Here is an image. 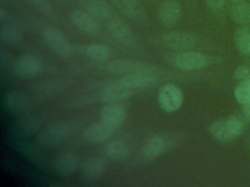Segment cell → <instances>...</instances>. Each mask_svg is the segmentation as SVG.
Masks as SVG:
<instances>
[{"label": "cell", "instance_id": "cell-29", "mask_svg": "<svg viewBox=\"0 0 250 187\" xmlns=\"http://www.w3.org/2000/svg\"><path fill=\"white\" fill-rule=\"evenodd\" d=\"M249 75H250V66H248V65L237 66L233 73L234 79L238 80V81H242V80L246 79Z\"/></svg>", "mask_w": 250, "mask_h": 187}, {"label": "cell", "instance_id": "cell-24", "mask_svg": "<svg viewBox=\"0 0 250 187\" xmlns=\"http://www.w3.org/2000/svg\"><path fill=\"white\" fill-rule=\"evenodd\" d=\"M234 44L237 50L247 56H250V28L240 27L233 34Z\"/></svg>", "mask_w": 250, "mask_h": 187}, {"label": "cell", "instance_id": "cell-14", "mask_svg": "<svg viewBox=\"0 0 250 187\" xmlns=\"http://www.w3.org/2000/svg\"><path fill=\"white\" fill-rule=\"evenodd\" d=\"M126 116V109L117 102L108 103L100 111L101 119L116 129L125 121Z\"/></svg>", "mask_w": 250, "mask_h": 187}, {"label": "cell", "instance_id": "cell-26", "mask_svg": "<svg viewBox=\"0 0 250 187\" xmlns=\"http://www.w3.org/2000/svg\"><path fill=\"white\" fill-rule=\"evenodd\" d=\"M0 38L7 45H18L21 40L20 30L14 25H4L0 29Z\"/></svg>", "mask_w": 250, "mask_h": 187}, {"label": "cell", "instance_id": "cell-19", "mask_svg": "<svg viewBox=\"0 0 250 187\" xmlns=\"http://www.w3.org/2000/svg\"><path fill=\"white\" fill-rule=\"evenodd\" d=\"M81 5L96 19H105L110 17V8L104 0H81Z\"/></svg>", "mask_w": 250, "mask_h": 187}, {"label": "cell", "instance_id": "cell-10", "mask_svg": "<svg viewBox=\"0 0 250 187\" xmlns=\"http://www.w3.org/2000/svg\"><path fill=\"white\" fill-rule=\"evenodd\" d=\"M107 29L112 37L121 44L128 47L135 46V37L131 28L120 19H109Z\"/></svg>", "mask_w": 250, "mask_h": 187}, {"label": "cell", "instance_id": "cell-28", "mask_svg": "<svg viewBox=\"0 0 250 187\" xmlns=\"http://www.w3.org/2000/svg\"><path fill=\"white\" fill-rule=\"evenodd\" d=\"M227 122H228L229 128L230 130V132L232 133L234 138L241 135V133L243 132V125L237 117L229 116V118H227Z\"/></svg>", "mask_w": 250, "mask_h": 187}, {"label": "cell", "instance_id": "cell-34", "mask_svg": "<svg viewBox=\"0 0 250 187\" xmlns=\"http://www.w3.org/2000/svg\"><path fill=\"white\" fill-rule=\"evenodd\" d=\"M30 1H34V2H38V1H41V0H30Z\"/></svg>", "mask_w": 250, "mask_h": 187}, {"label": "cell", "instance_id": "cell-21", "mask_svg": "<svg viewBox=\"0 0 250 187\" xmlns=\"http://www.w3.org/2000/svg\"><path fill=\"white\" fill-rule=\"evenodd\" d=\"M210 133L217 141L222 143H227L234 139L229 128L227 119H220L212 123L210 126Z\"/></svg>", "mask_w": 250, "mask_h": 187}, {"label": "cell", "instance_id": "cell-31", "mask_svg": "<svg viewBox=\"0 0 250 187\" xmlns=\"http://www.w3.org/2000/svg\"><path fill=\"white\" fill-rule=\"evenodd\" d=\"M243 115L245 119L250 123V102L243 105Z\"/></svg>", "mask_w": 250, "mask_h": 187}, {"label": "cell", "instance_id": "cell-20", "mask_svg": "<svg viewBox=\"0 0 250 187\" xmlns=\"http://www.w3.org/2000/svg\"><path fill=\"white\" fill-rule=\"evenodd\" d=\"M104 161L100 157H89L81 164V171L88 178H98L104 171Z\"/></svg>", "mask_w": 250, "mask_h": 187}, {"label": "cell", "instance_id": "cell-16", "mask_svg": "<svg viewBox=\"0 0 250 187\" xmlns=\"http://www.w3.org/2000/svg\"><path fill=\"white\" fill-rule=\"evenodd\" d=\"M169 143L165 137L154 135L148 138L143 146L142 154L146 160H153L159 157L168 147Z\"/></svg>", "mask_w": 250, "mask_h": 187}, {"label": "cell", "instance_id": "cell-25", "mask_svg": "<svg viewBox=\"0 0 250 187\" xmlns=\"http://www.w3.org/2000/svg\"><path fill=\"white\" fill-rule=\"evenodd\" d=\"M230 18L239 24L250 23V3L241 2L235 4L230 10Z\"/></svg>", "mask_w": 250, "mask_h": 187}, {"label": "cell", "instance_id": "cell-33", "mask_svg": "<svg viewBox=\"0 0 250 187\" xmlns=\"http://www.w3.org/2000/svg\"><path fill=\"white\" fill-rule=\"evenodd\" d=\"M232 3L234 4H237V3H241V2H244L245 0H230Z\"/></svg>", "mask_w": 250, "mask_h": 187}, {"label": "cell", "instance_id": "cell-17", "mask_svg": "<svg viewBox=\"0 0 250 187\" xmlns=\"http://www.w3.org/2000/svg\"><path fill=\"white\" fill-rule=\"evenodd\" d=\"M111 3L127 17L141 20L145 17V11L139 0H110Z\"/></svg>", "mask_w": 250, "mask_h": 187}, {"label": "cell", "instance_id": "cell-5", "mask_svg": "<svg viewBox=\"0 0 250 187\" xmlns=\"http://www.w3.org/2000/svg\"><path fill=\"white\" fill-rule=\"evenodd\" d=\"M174 64L181 70H196L209 64V57L199 52L186 51L174 57Z\"/></svg>", "mask_w": 250, "mask_h": 187}, {"label": "cell", "instance_id": "cell-27", "mask_svg": "<svg viewBox=\"0 0 250 187\" xmlns=\"http://www.w3.org/2000/svg\"><path fill=\"white\" fill-rule=\"evenodd\" d=\"M234 96L236 101L241 105L250 102V75L246 79L240 81L239 85L234 89Z\"/></svg>", "mask_w": 250, "mask_h": 187}, {"label": "cell", "instance_id": "cell-15", "mask_svg": "<svg viewBox=\"0 0 250 187\" xmlns=\"http://www.w3.org/2000/svg\"><path fill=\"white\" fill-rule=\"evenodd\" d=\"M54 170L61 175H71L76 172L79 167L78 158L71 153L60 154L53 163Z\"/></svg>", "mask_w": 250, "mask_h": 187}, {"label": "cell", "instance_id": "cell-30", "mask_svg": "<svg viewBox=\"0 0 250 187\" xmlns=\"http://www.w3.org/2000/svg\"><path fill=\"white\" fill-rule=\"evenodd\" d=\"M205 2L213 10H220L225 4V0H205Z\"/></svg>", "mask_w": 250, "mask_h": 187}, {"label": "cell", "instance_id": "cell-23", "mask_svg": "<svg viewBox=\"0 0 250 187\" xmlns=\"http://www.w3.org/2000/svg\"><path fill=\"white\" fill-rule=\"evenodd\" d=\"M85 53L88 57L96 61H105L110 56V50L106 45L92 43L85 47Z\"/></svg>", "mask_w": 250, "mask_h": 187}, {"label": "cell", "instance_id": "cell-7", "mask_svg": "<svg viewBox=\"0 0 250 187\" xmlns=\"http://www.w3.org/2000/svg\"><path fill=\"white\" fill-rule=\"evenodd\" d=\"M106 68L109 72H112L115 74H122V75L135 74L143 71L155 69V67L151 64L131 60V59H116V60L110 61L107 64Z\"/></svg>", "mask_w": 250, "mask_h": 187}, {"label": "cell", "instance_id": "cell-32", "mask_svg": "<svg viewBox=\"0 0 250 187\" xmlns=\"http://www.w3.org/2000/svg\"><path fill=\"white\" fill-rule=\"evenodd\" d=\"M5 18H6V16H5V11H4L3 8H1V9H0V20L3 21V20L5 19Z\"/></svg>", "mask_w": 250, "mask_h": 187}, {"label": "cell", "instance_id": "cell-13", "mask_svg": "<svg viewBox=\"0 0 250 187\" xmlns=\"http://www.w3.org/2000/svg\"><path fill=\"white\" fill-rule=\"evenodd\" d=\"M70 19L73 25L84 33L96 34L100 29V25L96 18L86 11L74 10L70 14Z\"/></svg>", "mask_w": 250, "mask_h": 187}, {"label": "cell", "instance_id": "cell-3", "mask_svg": "<svg viewBox=\"0 0 250 187\" xmlns=\"http://www.w3.org/2000/svg\"><path fill=\"white\" fill-rule=\"evenodd\" d=\"M71 131L72 127L68 123L53 124L39 133L38 141L44 146H55L64 141Z\"/></svg>", "mask_w": 250, "mask_h": 187}, {"label": "cell", "instance_id": "cell-8", "mask_svg": "<svg viewBox=\"0 0 250 187\" xmlns=\"http://www.w3.org/2000/svg\"><path fill=\"white\" fill-rule=\"evenodd\" d=\"M116 128L105 123L102 119L91 124L83 132L84 139L89 143H102L107 140L114 132Z\"/></svg>", "mask_w": 250, "mask_h": 187}, {"label": "cell", "instance_id": "cell-11", "mask_svg": "<svg viewBox=\"0 0 250 187\" xmlns=\"http://www.w3.org/2000/svg\"><path fill=\"white\" fill-rule=\"evenodd\" d=\"M182 14V5L176 0L164 1L158 10V18L166 27L174 26Z\"/></svg>", "mask_w": 250, "mask_h": 187}, {"label": "cell", "instance_id": "cell-4", "mask_svg": "<svg viewBox=\"0 0 250 187\" xmlns=\"http://www.w3.org/2000/svg\"><path fill=\"white\" fill-rule=\"evenodd\" d=\"M134 91L119 78L104 85L100 93V97L104 102H117L128 98Z\"/></svg>", "mask_w": 250, "mask_h": 187}, {"label": "cell", "instance_id": "cell-18", "mask_svg": "<svg viewBox=\"0 0 250 187\" xmlns=\"http://www.w3.org/2000/svg\"><path fill=\"white\" fill-rule=\"evenodd\" d=\"M5 106L13 114H23L29 108L26 96L20 92H10L5 97Z\"/></svg>", "mask_w": 250, "mask_h": 187}, {"label": "cell", "instance_id": "cell-1", "mask_svg": "<svg viewBox=\"0 0 250 187\" xmlns=\"http://www.w3.org/2000/svg\"><path fill=\"white\" fill-rule=\"evenodd\" d=\"M44 41L49 48L61 57H68L72 53V47L66 36L58 28L48 26L42 31Z\"/></svg>", "mask_w": 250, "mask_h": 187}, {"label": "cell", "instance_id": "cell-9", "mask_svg": "<svg viewBox=\"0 0 250 187\" xmlns=\"http://www.w3.org/2000/svg\"><path fill=\"white\" fill-rule=\"evenodd\" d=\"M14 69L19 77L30 78L41 70V61L32 54H24L17 58Z\"/></svg>", "mask_w": 250, "mask_h": 187}, {"label": "cell", "instance_id": "cell-6", "mask_svg": "<svg viewBox=\"0 0 250 187\" xmlns=\"http://www.w3.org/2000/svg\"><path fill=\"white\" fill-rule=\"evenodd\" d=\"M161 42L164 46L174 50L188 51L197 44L196 37L187 32H169L161 36Z\"/></svg>", "mask_w": 250, "mask_h": 187}, {"label": "cell", "instance_id": "cell-22", "mask_svg": "<svg viewBox=\"0 0 250 187\" xmlns=\"http://www.w3.org/2000/svg\"><path fill=\"white\" fill-rule=\"evenodd\" d=\"M129 151V145L120 139L109 141L104 148L105 155L111 160H123L128 156Z\"/></svg>", "mask_w": 250, "mask_h": 187}, {"label": "cell", "instance_id": "cell-2", "mask_svg": "<svg viewBox=\"0 0 250 187\" xmlns=\"http://www.w3.org/2000/svg\"><path fill=\"white\" fill-rule=\"evenodd\" d=\"M160 107L168 113H172L180 109L184 101L182 90L174 84H166L162 86L157 94Z\"/></svg>", "mask_w": 250, "mask_h": 187}, {"label": "cell", "instance_id": "cell-12", "mask_svg": "<svg viewBox=\"0 0 250 187\" xmlns=\"http://www.w3.org/2000/svg\"><path fill=\"white\" fill-rule=\"evenodd\" d=\"M157 70L155 68L135 74L124 75L121 78L133 91H138L153 85L157 81Z\"/></svg>", "mask_w": 250, "mask_h": 187}]
</instances>
